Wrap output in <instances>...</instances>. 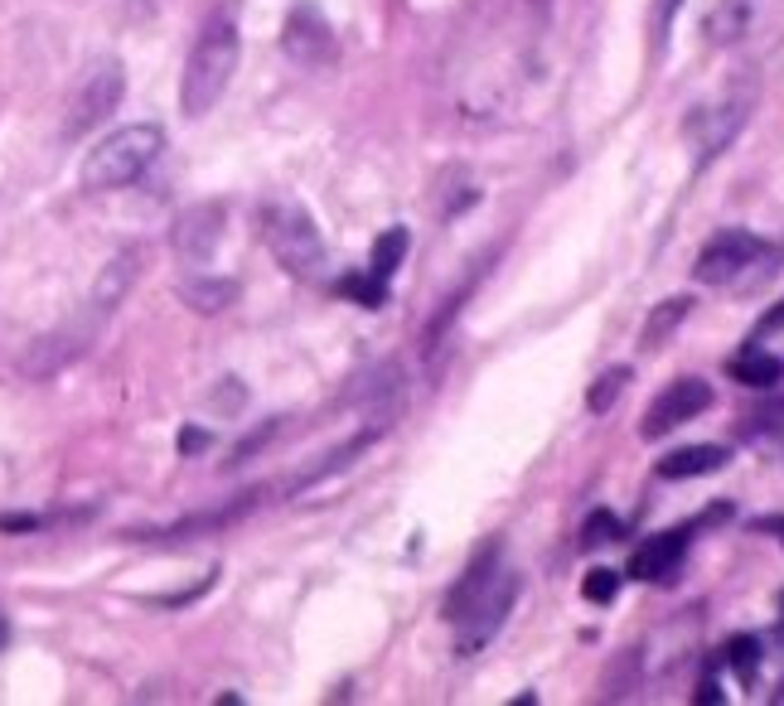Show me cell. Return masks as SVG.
<instances>
[{
	"instance_id": "cell-7",
	"label": "cell",
	"mask_w": 784,
	"mask_h": 706,
	"mask_svg": "<svg viewBox=\"0 0 784 706\" xmlns=\"http://www.w3.org/2000/svg\"><path fill=\"white\" fill-rule=\"evenodd\" d=\"M707 407H712V382H702V378H678V382H669V388L654 397V402H649L644 421H640V436H644V441H659V436L678 431L683 421L702 417Z\"/></svg>"
},
{
	"instance_id": "cell-16",
	"label": "cell",
	"mask_w": 784,
	"mask_h": 706,
	"mask_svg": "<svg viewBox=\"0 0 784 706\" xmlns=\"http://www.w3.org/2000/svg\"><path fill=\"white\" fill-rule=\"evenodd\" d=\"M731 450L726 446H683L673 456L659 460V479H698V474H716L726 470Z\"/></svg>"
},
{
	"instance_id": "cell-17",
	"label": "cell",
	"mask_w": 784,
	"mask_h": 706,
	"mask_svg": "<svg viewBox=\"0 0 784 706\" xmlns=\"http://www.w3.org/2000/svg\"><path fill=\"white\" fill-rule=\"evenodd\" d=\"M688 315H693V296H669V300H659L654 310H649L644 329H640V349H663V344L673 339V329L683 325Z\"/></svg>"
},
{
	"instance_id": "cell-4",
	"label": "cell",
	"mask_w": 784,
	"mask_h": 706,
	"mask_svg": "<svg viewBox=\"0 0 784 706\" xmlns=\"http://www.w3.org/2000/svg\"><path fill=\"white\" fill-rule=\"evenodd\" d=\"M98 310H88V319H73V325H63V329H49V335H39L30 339V349H24L16 358V368H20V378H30V382H44V378H59L69 364H78V358L88 354V344L98 339Z\"/></svg>"
},
{
	"instance_id": "cell-6",
	"label": "cell",
	"mask_w": 784,
	"mask_h": 706,
	"mask_svg": "<svg viewBox=\"0 0 784 706\" xmlns=\"http://www.w3.org/2000/svg\"><path fill=\"white\" fill-rule=\"evenodd\" d=\"M122 92H126L122 63H116V59H102L98 69L83 78V88H78V98H73V106H69V122H63V136L78 141V136H88L92 126H102V122H108V116L116 112Z\"/></svg>"
},
{
	"instance_id": "cell-2",
	"label": "cell",
	"mask_w": 784,
	"mask_h": 706,
	"mask_svg": "<svg viewBox=\"0 0 784 706\" xmlns=\"http://www.w3.org/2000/svg\"><path fill=\"white\" fill-rule=\"evenodd\" d=\"M165 151V131L155 122H131L122 131H112L108 141H98L83 160V190H126L131 180H141L145 170L161 160Z\"/></svg>"
},
{
	"instance_id": "cell-15",
	"label": "cell",
	"mask_w": 784,
	"mask_h": 706,
	"mask_svg": "<svg viewBox=\"0 0 784 706\" xmlns=\"http://www.w3.org/2000/svg\"><path fill=\"white\" fill-rule=\"evenodd\" d=\"M175 296L190 305L194 315H223L228 305H237L243 296V286L228 282V276H190V282H180Z\"/></svg>"
},
{
	"instance_id": "cell-21",
	"label": "cell",
	"mask_w": 784,
	"mask_h": 706,
	"mask_svg": "<svg viewBox=\"0 0 784 706\" xmlns=\"http://www.w3.org/2000/svg\"><path fill=\"white\" fill-rule=\"evenodd\" d=\"M630 378H634V372L624 368V364H620V368H605L601 378L591 382V392H587V407L595 411V417H605V411H610V407L620 402V392L630 388Z\"/></svg>"
},
{
	"instance_id": "cell-5",
	"label": "cell",
	"mask_w": 784,
	"mask_h": 706,
	"mask_svg": "<svg viewBox=\"0 0 784 706\" xmlns=\"http://www.w3.org/2000/svg\"><path fill=\"white\" fill-rule=\"evenodd\" d=\"M513 601H518V576H513V571H499V576L489 581V591L456 620V658H475V654H480L489 638L503 630V620H509Z\"/></svg>"
},
{
	"instance_id": "cell-8",
	"label": "cell",
	"mask_w": 784,
	"mask_h": 706,
	"mask_svg": "<svg viewBox=\"0 0 784 706\" xmlns=\"http://www.w3.org/2000/svg\"><path fill=\"white\" fill-rule=\"evenodd\" d=\"M282 44H286L291 59H296L301 69H310V73L335 69V59H339L335 30H329V20L315 6H296V10H291L286 30H282Z\"/></svg>"
},
{
	"instance_id": "cell-31",
	"label": "cell",
	"mask_w": 784,
	"mask_h": 706,
	"mask_svg": "<svg viewBox=\"0 0 784 706\" xmlns=\"http://www.w3.org/2000/svg\"><path fill=\"white\" fill-rule=\"evenodd\" d=\"M698 702H707V706L722 702V692H716V683H702V687H698Z\"/></svg>"
},
{
	"instance_id": "cell-24",
	"label": "cell",
	"mask_w": 784,
	"mask_h": 706,
	"mask_svg": "<svg viewBox=\"0 0 784 706\" xmlns=\"http://www.w3.org/2000/svg\"><path fill=\"white\" fill-rule=\"evenodd\" d=\"M615 538H620V518L610 509H595L587 523H581V552H595V548H605V542H615Z\"/></svg>"
},
{
	"instance_id": "cell-22",
	"label": "cell",
	"mask_w": 784,
	"mask_h": 706,
	"mask_svg": "<svg viewBox=\"0 0 784 706\" xmlns=\"http://www.w3.org/2000/svg\"><path fill=\"white\" fill-rule=\"evenodd\" d=\"M726 668L741 677V683H755V668H761V638L741 634L726 644Z\"/></svg>"
},
{
	"instance_id": "cell-11",
	"label": "cell",
	"mask_w": 784,
	"mask_h": 706,
	"mask_svg": "<svg viewBox=\"0 0 784 706\" xmlns=\"http://www.w3.org/2000/svg\"><path fill=\"white\" fill-rule=\"evenodd\" d=\"M141 266H145V252H141V247H122V252H116V257L98 272V282H92L88 310L112 315L116 305L131 296V286H136V276H141Z\"/></svg>"
},
{
	"instance_id": "cell-25",
	"label": "cell",
	"mask_w": 784,
	"mask_h": 706,
	"mask_svg": "<svg viewBox=\"0 0 784 706\" xmlns=\"http://www.w3.org/2000/svg\"><path fill=\"white\" fill-rule=\"evenodd\" d=\"M581 595H587L591 605H610V601L620 595V571H605V566L587 571V581H581Z\"/></svg>"
},
{
	"instance_id": "cell-26",
	"label": "cell",
	"mask_w": 784,
	"mask_h": 706,
	"mask_svg": "<svg viewBox=\"0 0 784 706\" xmlns=\"http://www.w3.org/2000/svg\"><path fill=\"white\" fill-rule=\"evenodd\" d=\"M276 431H282V421H267V426H257V431H252V436H243V441H237L233 446V456H228V470H237V464H247L252 456H257V450L262 446H267L272 441V436Z\"/></svg>"
},
{
	"instance_id": "cell-28",
	"label": "cell",
	"mask_w": 784,
	"mask_h": 706,
	"mask_svg": "<svg viewBox=\"0 0 784 706\" xmlns=\"http://www.w3.org/2000/svg\"><path fill=\"white\" fill-rule=\"evenodd\" d=\"M30 528H39V518H30V513H10V518H0V532H30Z\"/></svg>"
},
{
	"instance_id": "cell-30",
	"label": "cell",
	"mask_w": 784,
	"mask_h": 706,
	"mask_svg": "<svg viewBox=\"0 0 784 706\" xmlns=\"http://www.w3.org/2000/svg\"><path fill=\"white\" fill-rule=\"evenodd\" d=\"M751 528H755V532H780V538H784V518H755Z\"/></svg>"
},
{
	"instance_id": "cell-3",
	"label": "cell",
	"mask_w": 784,
	"mask_h": 706,
	"mask_svg": "<svg viewBox=\"0 0 784 706\" xmlns=\"http://www.w3.org/2000/svg\"><path fill=\"white\" fill-rule=\"evenodd\" d=\"M257 233H262V243L272 247V257L282 262L286 276H296V282H320L325 276V243H320V233H315L305 208H296V204L257 208Z\"/></svg>"
},
{
	"instance_id": "cell-29",
	"label": "cell",
	"mask_w": 784,
	"mask_h": 706,
	"mask_svg": "<svg viewBox=\"0 0 784 706\" xmlns=\"http://www.w3.org/2000/svg\"><path fill=\"white\" fill-rule=\"evenodd\" d=\"M208 436L204 431H180V456H194V450H204Z\"/></svg>"
},
{
	"instance_id": "cell-18",
	"label": "cell",
	"mask_w": 784,
	"mask_h": 706,
	"mask_svg": "<svg viewBox=\"0 0 784 706\" xmlns=\"http://www.w3.org/2000/svg\"><path fill=\"white\" fill-rule=\"evenodd\" d=\"M726 372L741 382V388H775V382L784 378V364L775 354H765V349H741L726 364Z\"/></svg>"
},
{
	"instance_id": "cell-1",
	"label": "cell",
	"mask_w": 784,
	"mask_h": 706,
	"mask_svg": "<svg viewBox=\"0 0 784 706\" xmlns=\"http://www.w3.org/2000/svg\"><path fill=\"white\" fill-rule=\"evenodd\" d=\"M237 53H243V39H237L233 16H214L198 30L190 63H184L180 78V112L184 116H208L218 106V98L228 92L233 73H237Z\"/></svg>"
},
{
	"instance_id": "cell-27",
	"label": "cell",
	"mask_w": 784,
	"mask_h": 706,
	"mask_svg": "<svg viewBox=\"0 0 784 706\" xmlns=\"http://www.w3.org/2000/svg\"><path fill=\"white\" fill-rule=\"evenodd\" d=\"M775 329H784V300L775 305L770 315H761V325H755V339H765V335H775Z\"/></svg>"
},
{
	"instance_id": "cell-10",
	"label": "cell",
	"mask_w": 784,
	"mask_h": 706,
	"mask_svg": "<svg viewBox=\"0 0 784 706\" xmlns=\"http://www.w3.org/2000/svg\"><path fill=\"white\" fill-rule=\"evenodd\" d=\"M223 223H228V208L218 198H204V204H190L170 228V243L184 262H208L223 243Z\"/></svg>"
},
{
	"instance_id": "cell-12",
	"label": "cell",
	"mask_w": 784,
	"mask_h": 706,
	"mask_svg": "<svg viewBox=\"0 0 784 706\" xmlns=\"http://www.w3.org/2000/svg\"><path fill=\"white\" fill-rule=\"evenodd\" d=\"M683 552H688V532L683 528L659 532V538H649L644 548L630 556V576L634 581H673L678 566H683Z\"/></svg>"
},
{
	"instance_id": "cell-14",
	"label": "cell",
	"mask_w": 784,
	"mask_h": 706,
	"mask_svg": "<svg viewBox=\"0 0 784 706\" xmlns=\"http://www.w3.org/2000/svg\"><path fill=\"white\" fill-rule=\"evenodd\" d=\"M252 503H257V494H243L237 503H228V509H214V513H194V518H184V523H170L161 532H136L141 542H184V538H204V532H223L228 523H237Z\"/></svg>"
},
{
	"instance_id": "cell-23",
	"label": "cell",
	"mask_w": 784,
	"mask_h": 706,
	"mask_svg": "<svg viewBox=\"0 0 784 706\" xmlns=\"http://www.w3.org/2000/svg\"><path fill=\"white\" fill-rule=\"evenodd\" d=\"M339 290H344V296H349L354 305H364V310H378V305L388 300V282H378L374 272H368V276H344Z\"/></svg>"
},
{
	"instance_id": "cell-13",
	"label": "cell",
	"mask_w": 784,
	"mask_h": 706,
	"mask_svg": "<svg viewBox=\"0 0 784 706\" xmlns=\"http://www.w3.org/2000/svg\"><path fill=\"white\" fill-rule=\"evenodd\" d=\"M499 556H503L499 542H485V548L475 552V562L465 566V576L456 581V591L446 595V620H450V624H456V620L465 615V610H470L475 601H480V595L489 591V581H495L499 571H503V566H499Z\"/></svg>"
},
{
	"instance_id": "cell-9",
	"label": "cell",
	"mask_w": 784,
	"mask_h": 706,
	"mask_svg": "<svg viewBox=\"0 0 784 706\" xmlns=\"http://www.w3.org/2000/svg\"><path fill=\"white\" fill-rule=\"evenodd\" d=\"M765 252V243L755 233H741V228H726V233H716L707 247L698 252V266H693V276L702 286H726V282H736L741 272L755 262Z\"/></svg>"
},
{
	"instance_id": "cell-20",
	"label": "cell",
	"mask_w": 784,
	"mask_h": 706,
	"mask_svg": "<svg viewBox=\"0 0 784 706\" xmlns=\"http://www.w3.org/2000/svg\"><path fill=\"white\" fill-rule=\"evenodd\" d=\"M407 247H411V237H407V228H388V233H378V243H374V252H368V272L378 276V282H388V276L403 266V257H407Z\"/></svg>"
},
{
	"instance_id": "cell-19",
	"label": "cell",
	"mask_w": 784,
	"mask_h": 706,
	"mask_svg": "<svg viewBox=\"0 0 784 706\" xmlns=\"http://www.w3.org/2000/svg\"><path fill=\"white\" fill-rule=\"evenodd\" d=\"M374 441H378V431H374V426H368V431H358L354 441H344L339 450H329V456H325L320 464H310V470L301 474V489H305V484H320V479H329L335 470H349V464H354L358 456H364V450L374 446Z\"/></svg>"
}]
</instances>
